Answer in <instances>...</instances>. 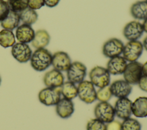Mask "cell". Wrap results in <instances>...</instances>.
<instances>
[{"instance_id":"f1b7e54d","label":"cell","mask_w":147,"mask_h":130,"mask_svg":"<svg viewBox=\"0 0 147 130\" xmlns=\"http://www.w3.org/2000/svg\"><path fill=\"white\" fill-rule=\"evenodd\" d=\"M87 130H106V125L103 121L95 118L90 119L87 123Z\"/></svg>"},{"instance_id":"3957f363","label":"cell","mask_w":147,"mask_h":130,"mask_svg":"<svg viewBox=\"0 0 147 130\" xmlns=\"http://www.w3.org/2000/svg\"><path fill=\"white\" fill-rule=\"evenodd\" d=\"M78 96L86 104H91L96 100V91L95 86L89 80H84L78 84Z\"/></svg>"},{"instance_id":"8fae6325","label":"cell","mask_w":147,"mask_h":130,"mask_svg":"<svg viewBox=\"0 0 147 130\" xmlns=\"http://www.w3.org/2000/svg\"><path fill=\"white\" fill-rule=\"evenodd\" d=\"M144 32L142 24L137 21H132L126 23L122 31L124 37L129 41L138 40Z\"/></svg>"},{"instance_id":"5b68a950","label":"cell","mask_w":147,"mask_h":130,"mask_svg":"<svg viewBox=\"0 0 147 130\" xmlns=\"http://www.w3.org/2000/svg\"><path fill=\"white\" fill-rule=\"evenodd\" d=\"M61 92L59 88L47 87L42 88L38 94L41 103L47 106L56 105L61 99Z\"/></svg>"},{"instance_id":"44dd1931","label":"cell","mask_w":147,"mask_h":130,"mask_svg":"<svg viewBox=\"0 0 147 130\" xmlns=\"http://www.w3.org/2000/svg\"><path fill=\"white\" fill-rule=\"evenodd\" d=\"M51 40L49 33L45 30L40 29L35 32L34 36L31 44L36 49L45 48L48 45Z\"/></svg>"},{"instance_id":"f546056e","label":"cell","mask_w":147,"mask_h":130,"mask_svg":"<svg viewBox=\"0 0 147 130\" xmlns=\"http://www.w3.org/2000/svg\"><path fill=\"white\" fill-rule=\"evenodd\" d=\"M10 11L7 2L4 0H0V22L6 18Z\"/></svg>"},{"instance_id":"83f0119b","label":"cell","mask_w":147,"mask_h":130,"mask_svg":"<svg viewBox=\"0 0 147 130\" xmlns=\"http://www.w3.org/2000/svg\"><path fill=\"white\" fill-rule=\"evenodd\" d=\"M112 96L109 86L100 88L96 91V99L99 101L107 102L111 98Z\"/></svg>"},{"instance_id":"d6a6232c","label":"cell","mask_w":147,"mask_h":130,"mask_svg":"<svg viewBox=\"0 0 147 130\" xmlns=\"http://www.w3.org/2000/svg\"><path fill=\"white\" fill-rule=\"evenodd\" d=\"M138 85L141 90L147 92V76L142 75L138 82Z\"/></svg>"},{"instance_id":"ffe728a7","label":"cell","mask_w":147,"mask_h":130,"mask_svg":"<svg viewBox=\"0 0 147 130\" xmlns=\"http://www.w3.org/2000/svg\"><path fill=\"white\" fill-rule=\"evenodd\" d=\"M130 12L136 19L145 20L147 18V1H138L131 6Z\"/></svg>"},{"instance_id":"74e56055","label":"cell","mask_w":147,"mask_h":130,"mask_svg":"<svg viewBox=\"0 0 147 130\" xmlns=\"http://www.w3.org/2000/svg\"><path fill=\"white\" fill-rule=\"evenodd\" d=\"M1 77L0 76V85H1Z\"/></svg>"},{"instance_id":"7402d4cb","label":"cell","mask_w":147,"mask_h":130,"mask_svg":"<svg viewBox=\"0 0 147 130\" xmlns=\"http://www.w3.org/2000/svg\"><path fill=\"white\" fill-rule=\"evenodd\" d=\"M20 22V19L18 14L10 10L6 18L1 22V26L3 29L13 30L18 26Z\"/></svg>"},{"instance_id":"4316f807","label":"cell","mask_w":147,"mask_h":130,"mask_svg":"<svg viewBox=\"0 0 147 130\" xmlns=\"http://www.w3.org/2000/svg\"><path fill=\"white\" fill-rule=\"evenodd\" d=\"M141 123L137 120L130 117L123 120L121 123V130H141Z\"/></svg>"},{"instance_id":"30bf717a","label":"cell","mask_w":147,"mask_h":130,"mask_svg":"<svg viewBox=\"0 0 147 130\" xmlns=\"http://www.w3.org/2000/svg\"><path fill=\"white\" fill-rule=\"evenodd\" d=\"M11 53L13 58L18 62L24 63L30 60L32 51L27 43L18 42L12 47Z\"/></svg>"},{"instance_id":"e0dca14e","label":"cell","mask_w":147,"mask_h":130,"mask_svg":"<svg viewBox=\"0 0 147 130\" xmlns=\"http://www.w3.org/2000/svg\"><path fill=\"white\" fill-rule=\"evenodd\" d=\"M74 104L72 100L61 98L56 105V112L62 119H67L72 116L74 112Z\"/></svg>"},{"instance_id":"277c9868","label":"cell","mask_w":147,"mask_h":130,"mask_svg":"<svg viewBox=\"0 0 147 130\" xmlns=\"http://www.w3.org/2000/svg\"><path fill=\"white\" fill-rule=\"evenodd\" d=\"M144 47L140 41L130 40L124 45L122 56L129 62L137 61L142 54Z\"/></svg>"},{"instance_id":"d6986e66","label":"cell","mask_w":147,"mask_h":130,"mask_svg":"<svg viewBox=\"0 0 147 130\" xmlns=\"http://www.w3.org/2000/svg\"><path fill=\"white\" fill-rule=\"evenodd\" d=\"M132 114L137 117H145L147 116V97L137 98L131 105Z\"/></svg>"},{"instance_id":"9a60e30c","label":"cell","mask_w":147,"mask_h":130,"mask_svg":"<svg viewBox=\"0 0 147 130\" xmlns=\"http://www.w3.org/2000/svg\"><path fill=\"white\" fill-rule=\"evenodd\" d=\"M43 82L47 87L59 88L64 82V77L61 72L53 68L45 74Z\"/></svg>"},{"instance_id":"6da1fadb","label":"cell","mask_w":147,"mask_h":130,"mask_svg":"<svg viewBox=\"0 0 147 130\" xmlns=\"http://www.w3.org/2000/svg\"><path fill=\"white\" fill-rule=\"evenodd\" d=\"M52 55L45 48L36 49L30 59L32 67L37 71H44L52 65Z\"/></svg>"},{"instance_id":"7a4b0ae2","label":"cell","mask_w":147,"mask_h":130,"mask_svg":"<svg viewBox=\"0 0 147 130\" xmlns=\"http://www.w3.org/2000/svg\"><path fill=\"white\" fill-rule=\"evenodd\" d=\"M90 81L99 88L109 86L110 83V74L106 68L102 66L93 67L89 73Z\"/></svg>"},{"instance_id":"836d02e7","label":"cell","mask_w":147,"mask_h":130,"mask_svg":"<svg viewBox=\"0 0 147 130\" xmlns=\"http://www.w3.org/2000/svg\"><path fill=\"white\" fill-rule=\"evenodd\" d=\"M60 0H44V3L46 6L49 7H53L58 5Z\"/></svg>"},{"instance_id":"52a82bcc","label":"cell","mask_w":147,"mask_h":130,"mask_svg":"<svg viewBox=\"0 0 147 130\" xmlns=\"http://www.w3.org/2000/svg\"><path fill=\"white\" fill-rule=\"evenodd\" d=\"M124 80L131 85L138 84L141 76L143 75L142 64L137 61L129 62L123 73Z\"/></svg>"},{"instance_id":"ba28073f","label":"cell","mask_w":147,"mask_h":130,"mask_svg":"<svg viewBox=\"0 0 147 130\" xmlns=\"http://www.w3.org/2000/svg\"><path fill=\"white\" fill-rule=\"evenodd\" d=\"M94 115L95 118L105 123H108L114 120L115 116L114 107L108 101H99L94 108Z\"/></svg>"},{"instance_id":"2e32d148","label":"cell","mask_w":147,"mask_h":130,"mask_svg":"<svg viewBox=\"0 0 147 130\" xmlns=\"http://www.w3.org/2000/svg\"><path fill=\"white\" fill-rule=\"evenodd\" d=\"M127 64V61L123 56H117L110 58L107 63L106 69L111 75H121L123 74Z\"/></svg>"},{"instance_id":"9c48e42d","label":"cell","mask_w":147,"mask_h":130,"mask_svg":"<svg viewBox=\"0 0 147 130\" xmlns=\"http://www.w3.org/2000/svg\"><path fill=\"white\" fill-rule=\"evenodd\" d=\"M124 44L120 39L113 38L107 40L103 45L102 53L107 58H111L122 54Z\"/></svg>"},{"instance_id":"f35d334b","label":"cell","mask_w":147,"mask_h":130,"mask_svg":"<svg viewBox=\"0 0 147 130\" xmlns=\"http://www.w3.org/2000/svg\"><path fill=\"white\" fill-rule=\"evenodd\" d=\"M145 1H147V0H145Z\"/></svg>"},{"instance_id":"ac0fdd59","label":"cell","mask_w":147,"mask_h":130,"mask_svg":"<svg viewBox=\"0 0 147 130\" xmlns=\"http://www.w3.org/2000/svg\"><path fill=\"white\" fill-rule=\"evenodd\" d=\"M35 34L34 30L30 25L22 24L17 27L16 37L19 42L28 43L32 41Z\"/></svg>"},{"instance_id":"e575fe53","label":"cell","mask_w":147,"mask_h":130,"mask_svg":"<svg viewBox=\"0 0 147 130\" xmlns=\"http://www.w3.org/2000/svg\"><path fill=\"white\" fill-rule=\"evenodd\" d=\"M142 71L143 75L147 76V61L142 64Z\"/></svg>"},{"instance_id":"4dcf8cb0","label":"cell","mask_w":147,"mask_h":130,"mask_svg":"<svg viewBox=\"0 0 147 130\" xmlns=\"http://www.w3.org/2000/svg\"><path fill=\"white\" fill-rule=\"evenodd\" d=\"M28 7L33 10H38L45 5L44 0H28Z\"/></svg>"},{"instance_id":"5bb4252c","label":"cell","mask_w":147,"mask_h":130,"mask_svg":"<svg viewBox=\"0 0 147 130\" xmlns=\"http://www.w3.org/2000/svg\"><path fill=\"white\" fill-rule=\"evenodd\" d=\"M109 87L112 95L117 98L127 97L132 90L131 85L124 79L114 81Z\"/></svg>"},{"instance_id":"d4e9b609","label":"cell","mask_w":147,"mask_h":130,"mask_svg":"<svg viewBox=\"0 0 147 130\" xmlns=\"http://www.w3.org/2000/svg\"><path fill=\"white\" fill-rule=\"evenodd\" d=\"M15 43V35L11 30L3 29L0 31V45L2 47H12Z\"/></svg>"},{"instance_id":"603a6c76","label":"cell","mask_w":147,"mask_h":130,"mask_svg":"<svg viewBox=\"0 0 147 130\" xmlns=\"http://www.w3.org/2000/svg\"><path fill=\"white\" fill-rule=\"evenodd\" d=\"M61 95L64 98L72 100L78 96V87L75 84L69 82H65L60 87Z\"/></svg>"},{"instance_id":"484cf974","label":"cell","mask_w":147,"mask_h":130,"mask_svg":"<svg viewBox=\"0 0 147 130\" xmlns=\"http://www.w3.org/2000/svg\"><path fill=\"white\" fill-rule=\"evenodd\" d=\"M10 10L19 13L28 7V0H7Z\"/></svg>"},{"instance_id":"cb8c5ba5","label":"cell","mask_w":147,"mask_h":130,"mask_svg":"<svg viewBox=\"0 0 147 130\" xmlns=\"http://www.w3.org/2000/svg\"><path fill=\"white\" fill-rule=\"evenodd\" d=\"M20 21L24 24L31 25L34 24L38 19V14L34 10L27 7L22 11L18 13Z\"/></svg>"},{"instance_id":"1f68e13d","label":"cell","mask_w":147,"mask_h":130,"mask_svg":"<svg viewBox=\"0 0 147 130\" xmlns=\"http://www.w3.org/2000/svg\"><path fill=\"white\" fill-rule=\"evenodd\" d=\"M106 130H121V123L117 120H113L106 125Z\"/></svg>"},{"instance_id":"8d00e7d4","label":"cell","mask_w":147,"mask_h":130,"mask_svg":"<svg viewBox=\"0 0 147 130\" xmlns=\"http://www.w3.org/2000/svg\"><path fill=\"white\" fill-rule=\"evenodd\" d=\"M142 45H143L144 48H145V50L147 51V36L144 38L142 42Z\"/></svg>"},{"instance_id":"4fadbf2b","label":"cell","mask_w":147,"mask_h":130,"mask_svg":"<svg viewBox=\"0 0 147 130\" xmlns=\"http://www.w3.org/2000/svg\"><path fill=\"white\" fill-rule=\"evenodd\" d=\"M71 63L70 56L64 51H57L52 55V65L55 70L60 72L67 71Z\"/></svg>"},{"instance_id":"8992f818","label":"cell","mask_w":147,"mask_h":130,"mask_svg":"<svg viewBox=\"0 0 147 130\" xmlns=\"http://www.w3.org/2000/svg\"><path fill=\"white\" fill-rule=\"evenodd\" d=\"M87 74V67L82 62L76 61L72 62L67 71L68 80L74 83L79 84L84 80Z\"/></svg>"},{"instance_id":"7c38bea8","label":"cell","mask_w":147,"mask_h":130,"mask_svg":"<svg viewBox=\"0 0 147 130\" xmlns=\"http://www.w3.org/2000/svg\"><path fill=\"white\" fill-rule=\"evenodd\" d=\"M132 101L126 98H118L114 104V109L115 115L121 119H125L131 116Z\"/></svg>"},{"instance_id":"d590c367","label":"cell","mask_w":147,"mask_h":130,"mask_svg":"<svg viewBox=\"0 0 147 130\" xmlns=\"http://www.w3.org/2000/svg\"><path fill=\"white\" fill-rule=\"evenodd\" d=\"M142 24V26H143V29H144V31L147 33V18L145 20H144Z\"/></svg>"}]
</instances>
